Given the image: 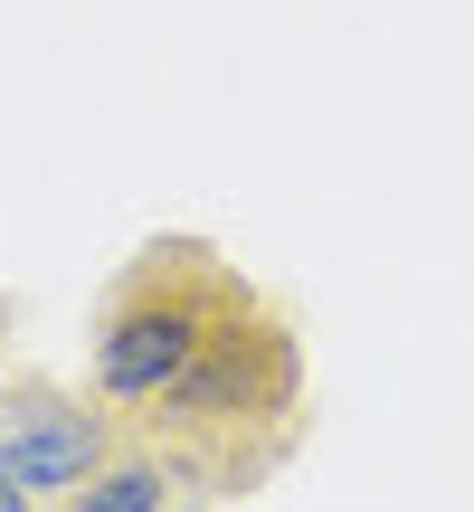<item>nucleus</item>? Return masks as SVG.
Listing matches in <instances>:
<instances>
[{"label": "nucleus", "instance_id": "obj_1", "mask_svg": "<svg viewBox=\"0 0 474 512\" xmlns=\"http://www.w3.org/2000/svg\"><path fill=\"white\" fill-rule=\"evenodd\" d=\"M313 427V370L304 332L275 294L237 285L228 313L209 323V342L190 351V370L124 427V446L171 465V484L200 503H237L304 446Z\"/></svg>", "mask_w": 474, "mask_h": 512}, {"label": "nucleus", "instance_id": "obj_4", "mask_svg": "<svg viewBox=\"0 0 474 512\" xmlns=\"http://www.w3.org/2000/svg\"><path fill=\"white\" fill-rule=\"evenodd\" d=\"M0 512H19V494H10V484H0Z\"/></svg>", "mask_w": 474, "mask_h": 512}, {"label": "nucleus", "instance_id": "obj_2", "mask_svg": "<svg viewBox=\"0 0 474 512\" xmlns=\"http://www.w3.org/2000/svg\"><path fill=\"white\" fill-rule=\"evenodd\" d=\"M237 285L247 275L209 238H152L124 256V275L105 285L95 332H86V399L114 418V437L190 370V351L209 342V323L228 313Z\"/></svg>", "mask_w": 474, "mask_h": 512}, {"label": "nucleus", "instance_id": "obj_3", "mask_svg": "<svg viewBox=\"0 0 474 512\" xmlns=\"http://www.w3.org/2000/svg\"><path fill=\"white\" fill-rule=\"evenodd\" d=\"M114 446L124 437H114V418L95 399H67L48 380L0 389V484L10 494H76Z\"/></svg>", "mask_w": 474, "mask_h": 512}]
</instances>
